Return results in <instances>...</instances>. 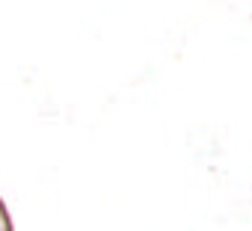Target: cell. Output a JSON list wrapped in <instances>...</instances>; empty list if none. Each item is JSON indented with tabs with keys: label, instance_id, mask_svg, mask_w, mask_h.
<instances>
[{
	"label": "cell",
	"instance_id": "obj_1",
	"mask_svg": "<svg viewBox=\"0 0 252 231\" xmlns=\"http://www.w3.org/2000/svg\"><path fill=\"white\" fill-rule=\"evenodd\" d=\"M0 231H15L12 216H9V207H6V202H3V199H0Z\"/></svg>",
	"mask_w": 252,
	"mask_h": 231
}]
</instances>
